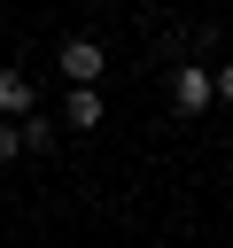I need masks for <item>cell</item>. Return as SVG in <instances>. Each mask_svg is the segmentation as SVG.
<instances>
[{
    "label": "cell",
    "mask_w": 233,
    "mask_h": 248,
    "mask_svg": "<svg viewBox=\"0 0 233 248\" xmlns=\"http://www.w3.org/2000/svg\"><path fill=\"white\" fill-rule=\"evenodd\" d=\"M210 101H217V85H210V62H202V54L171 62V108H179V116H202Z\"/></svg>",
    "instance_id": "6da1fadb"
},
{
    "label": "cell",
    "mask_w": 233,
    "mask_h": 248,
    "mask_svg": "<svg viewBox=\"0 0 233 248\" xmlns=\"http://www.w3.org/2000/svg\"><path fill=\"white\" fill-rule=\"evenodd\" d=\"M210 85H217V101L233 108V62H217V70H210Z\"/></svg>",
    "instance_id": "52a82bcc"
},
{
    "label": "cell",
    "mask_w": 233,
    "mask_h": 248,
    "mask_svg": "<svg viewBox=\"0 0 233 248\" xmlns=\"http://www.w3.org/2000/svg\"><path fill=\"white\" fill-rule=\"evenodd\" d=\"M23 108H39V78L31 70H0V116H23Z\"/></svg>",
    "instance_id": "5b68a950"
},
{
    "label": "cell",
    "mask_w": 233,
    "mask_h": 248,
    "mask_svg": "<svg viewBox=\"0 0 233 248\" xmlns=\"http://www.w3.org/2000/svg\"><path fill=\"white\" fill-rule=\"evenodd\" d=\"M54 70H62V85H101V70H109V54H101V39H62V54H54Z\"/></svg>",
    "instance_id": "7a4b0ae2"
},
{
    "label": "cell",
    "mask_w": 233,
    "mask_h": 248,
    "mask_svg": "<svg viewBox=\"0 0 233 248\" xmlns=\"http://www.w3.org/2000/svg\"><path fill=\"white\" fill-rule=\"evenodd\" d=\"M16 155H23V124H16V116H0V163H16Z\"/></svg>",
    "instance_id": "8992f818"
},
{
    "label": "cell",
    "mask_w": 233,
    "mask_h": 248,
    "mask_svg": "<svg viewBox=\"0 0 233 248\" xmlns=\"http://www.w3.org/2000/svg\"><path fill=\"white\" fill-rule=\"evenodd\" d=\"M16 124H23V155H54V147H62V116H47V108H23Z\"/></svg>",
    "instance_id": "3957f363"
},
{
    "label": "cell",
    "mask_w": 233,
    "mask_h": 248,
    "mask_svg": "<svg viewBox=\"0 0 233 248\" xmlns=\"http://www.w3.org/2000/svg\"><path fill=\"white\" fill-rule=\"evenodd\" d=\"M93 124H101V93L93 85H70L62 93V132H93Z\"/></svg>",
    "instance_id": "277c9868"
}]
</instances>
